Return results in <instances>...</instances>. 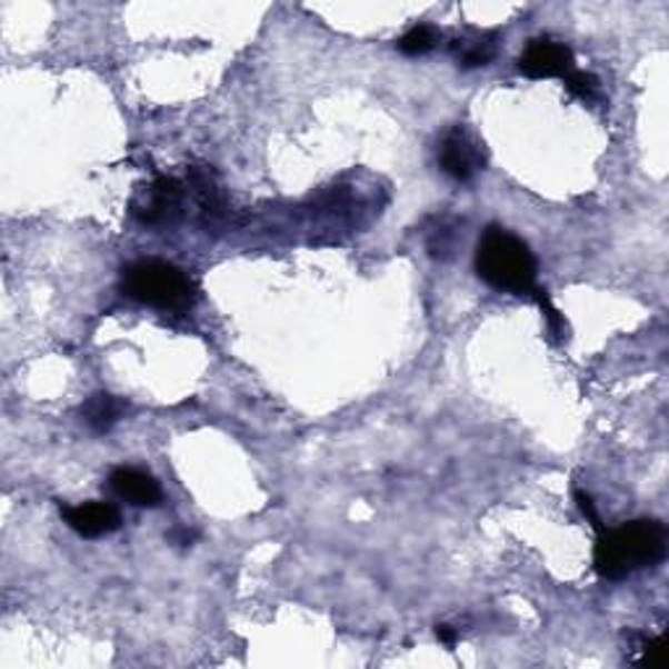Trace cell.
<instances>
[{
  "label": "cell",
  "mask_w": 669,
  "mask_h": 669,
  "mask_svg": "<svg viewBox=\"0 0 669 669\" xmlns=\"http://www.w3.org/2000/svg\"><path fill=\"white\" fill-rule=\"evenodd\" d=\"M667 552V531L659 520H633L617 531H599L593 565L607 581H622L638 568H651Z\"/></svg>",
  "instance_id": "6da1fadb"
},
{
  "label": "cell",
  "mask_w": 669,
  "mask_h": 669,
  "mask_svg": "<svg viewBox=\"0 0 669 669\" xmlns=\"http://www.w3.org/2000/svg\"><path fill=\"white\" fill-rule=\"evenodd\" d=\"M476 272L495 291L537 293V259L518 236L500 226H489L476 243Z\"/></svg>",
  "instance_id": "7a4b0ae2"
},
{
  "label": "cell",
  "mask_w": 669,
  "mask_h": 669,
  "mask_svg": "<svg viewBox=\"0 0 669 669\" xmlns=\"http://www.w3.org/2000/svg\"><path fill=\"white\" fill-rule=\"evenodd\" d=\"M121 291L129 299L158 309H183L194 299V286L176 264L141 259L123 267Z\"/></svg>",
  "instance_id": "3957f363"
},
{
  "label": "cell",
  "mask_w": 669,
  "mask_h": 669,
  "mask_svg": "<svg viewBox=\"0 0 669 669\" xmlns=\"http://www.w3.org/2000/svg\"><path fill=\"white\" fill-rule=\"evenodd\" d=\"M183 189L173 178H158V181L141 186L131 199L133 218L144 222V226H160L170 222L181 212Z\"/></svg>",
  "instance_id": "277c9868"
},
{
  "label": "cell",
  "mask_w": 669,
  "mask_h": 669,
  "mask_svg": "<svg viewBox=\"0 0 669 669\" xmlns=\"http://www.w3.org/2000/svg\"><path fill=\"white\" fill-rule=\"evenodd\" d=\"M520 71L531 79H552L572 73V53L568 44L555 40H533L520 56Z\"/></svg>",
  "instance_id": "5b68a950"
},
{
  "label": "cell",
  "mask_w": 669,
  "mask_h": 669,
  "mask_svg": "<svg viewBox=\"0 0 669 669\" xmlns=\"http://www.w3.org/2000/svg\"><path fill=\"white\" fill-rule=\"evenodd\" d=\"M485 166L479 144L463 129H452L440 144V168L452 181H471Z\"/></svg>",
  "instance_id": "8992f818"
},
{
  "label": "cell",
  "mask_w": 669,
  "mask_h": 669,
  "mask_svg": "<svg viewBox=\"0 0 669 669\" xmlns=\"http://www.w3.org/2000/svg\"><path fill=\"white\" fill-rule=\"evenodd\" d=\"M63 518L84 539H98L121 529V512L110 502H84L77 508H63Z\"/></svg>",
  "instance_id": "52a82bcc"
},
{
  "label": "cell",
  "mask_w": 669,
  "mask_h": 669,
  "mask_svg": "<svg viewBox=\"0 0 669 669\" xmlns=\"http://www.w3.org/2000/svg\"><path fill=\"white\" fill-rule=\"evenodd\" d=\"M110 487L121 500L139 505V508H154L162 502V489L152 473L139 468H118L110 473Z\"/></svg>",
  "instance_id": "ba28073f"
},
{
  "label": "cell",
  "mask_w": 669,
  "mask_h": 669,
  "mask_svg": "<svg viewBox=\"0 0 669 669\" xmlns=\"http://www.w3.org/2000/svg\"><path fill=\"white\" fill-rule=\"evenodd\" d=\"M123 413V403L113 396H108V392H98V396H92L87 400L84 406H81V419L92 432L106 435L113 429V423L121 419Z\"/></svg>",
  "instance_id": "9c48e42d"
},
{
  "label": "cell",
  "mask_w": 669,
  "mask_h": 669,
  "mask_svg": "<svg viewBox=\"0 0 669 669\" xmlns=\"http://www.w3.org/2000/svg\"><path fill=\"white\" fill-rule=\"evenodd\" d=\"M437 44V29L435 27H413L411 32H406L403 37L398 40V48L400 53L403 56H411V58H419V56H427L432 53Z\"/></svg>",
  "instance_id": "30bf717a"
},
{
  "label": "cell",
  "mask_w": 669,
  "mask_h": 669,
  "mask_svg": "<svg viewBox=\"0 0 669 669\" xmlns=\"http://www.w3.org/2000/svg\"><path fill=\"white\" fill-rule=\"evenodd\" d=\"M636 665L643 667H665L667 661V641L665 638H653V641L641 643V657L633 659Z\"/></svg>",
  "instance_id": "8fae6325"
},
{
  "label": "cell",
  "mask_w": 669,
  "mask_h": 669,
  "mask_svg": "<svg viewBox=\"0 0 669 669\" xmlns=\"http://www.w3.org/2000/svg\"><path fill=\"white\" fill-rule=\"evenodd\" d=\"M565 84H568V89L572 94H576V98H583V100L593 98V94H597V89H599V81L593 79L591 73H583V71L568 73V77H565Z\"/></svg>",
  "instance_id": "7c38bea8"
},
{
  "label": "cell",
  "mask_w": 669,
  "mask_h": 669,
  "mask_svg": "<svg viewBox=\"0 0 669 669\" xmlns=\"http://www.w3.org/2000/svg\"><path fill=\"white\" fill-rule=\"evenodd\" d=\"M539 299V307H541V311H545V317H547V322H549V330H552L557 338H562L565 332H568V324H565V319L560 317V311H557L555 307H552V301L547 299L545 296V291H539L537 288V293H533ZM565 338H568V334H565Z\"/></svg>",
  "instance_id": "4fadbf2b"
},
{
  "label": "cell",
  "mask_w": 669,
  "mask_h": 669,
  "mask_svg": "<svg viewBox=\"0 0 669 669\" xmlns=\"http://www.w3.org/2000/svg\"><path fill=\"white\" fill-rule=\"evenodd\" d=\"M576 500H578V508H581V512L586 518H589V523L593 526V529L597 531H605V526H601V518H599V512H597V508H593V500L589 495H583V492H576Z\"/></svg>",
  "instance_id": "5bb4252c"
},
{
  "label": "cell",
  "mask_w": 669,
  "mask_h": 669,
  "mask_svg": "<svg viewBox=\"0 0 669 669\" xmlns=\"http://www.w3.org/2000/svg\"><path fill=\"white\" fill-rule=\"evenodd\" d=\"M437 638H440L442 643L452 646V643H456V630H452L450 626H437Z\"/></svg>",
  "instance_id": "9a60e30c"
}]
</instances>
